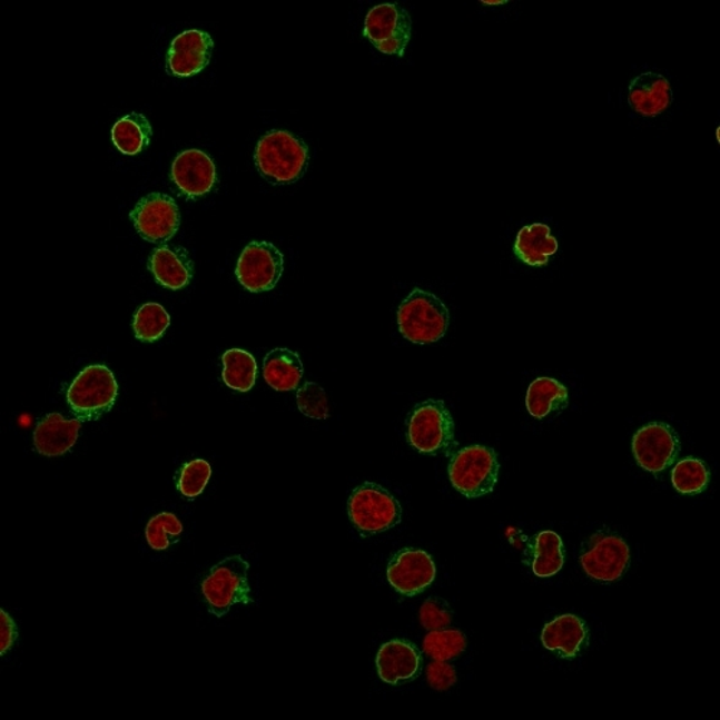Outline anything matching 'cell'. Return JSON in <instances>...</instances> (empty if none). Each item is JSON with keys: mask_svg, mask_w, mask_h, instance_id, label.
I'll return each mask as SVG.
<instances>
[{"mask_svg": "<svg viewBox=\"0 0 720 720\" xmlns=\"http://www.w3.org/2000/svg\"><path fill=\"white\" fill-rule=\"evenodd\" d=\"M254 160L264 179L290 185L300 179L308 165V147L287 130H272L259 139Z\"/></svg>", "mask_w": 720, "mask_h": 720, "instance_id": "obj_1", "label": "cell"}, {"mask_svg": "<svg viewBox=\"0 0 720 720\" xmlns=\"http://www.w3.org/2000/svg\"><path fill=\"white\" fill-rule=\"evenodd\" d=\"M450 312L435 294L414 288L398 308V327L406 341L430 345L445 336Z\"/></svg>", "mask_w": 720, "mask_h": 720, "instance_id": "obj_2", "label": "cell"}, {"mask_svg": "<svg viewBox=\"0 0 720 720\" xmlns=\"http://www.w3.org/2000/svg\"><path fill=\"white\" fill-rule=\"evenodd\" d=\"M117 395L119 384L109 367L91 365L73 379L67 400L78 420L96 421L110 413Z\"/></svg>", "mask_w": 720, "mask_h": 720, "instance_id": "obj_3", "label": "cell"}, {"mask_svg": "<svg viewBox=\"0 0 720 720\" xmlns=\"http://www.w3.org/2000/svg\"><path fill=\"white\" fill-rule=\"evenodd\" d=\"M501 472L497 455L484 445H470L455 453L448 467L450 482L469 499L486 496L496 487Z\"/></svg>", "mask_w": 720, "mask_h": 720, "instance_id": "obj_4", "label": "cell"}, {"mask_svg": "<svg viewBox=\"0 0 720 720\" xmlns=\"http://www.w3.org/2000/svg\"><path fill=\"white\" fill-rule=\"evenodd\" d=\"M248 570L249 563L239 555L229 556L213 568L204 581L203 592L215 617L228 614L235 604H251Z\"/></svg>", "mask_w": 720, "mask_h": 720, "instance_id": "obj_5", "label": "cell"}, {"mask_svg": "<svg viewBox=\"0 0 720 720\" xmlns=\"http://www.w3.org/2000/svg\"><path fill=\"white\" fill-rule=\"evenodd\" d=\"M347 509L352 523L367 535L389 531L403 517L400 502L388 490L369 482L354 490Z\"/></svg>", "mask_w": 720, "mask_h": 720, "instance_id": "obj_6", "label": "cell"}, {"mask_svg": "<svg viewBox=\"0 0 720 720\" xmlns=\"http://www.w3.org/2000/svg\"><path fill=\"white\" fill-rule=\"evenodd\" d=\"M408 441L423 454H438L454 441V421L443 401L430 400L416 406L408 420Z\"/></svg>", "mask_w": 720, "mask_h": 720, "instance_id": "obj_7", "label": "cell"}, {"mask_svg": "<svg viewBox=\"0 0 720 720\" xmlns=\"http://www.w3.org/2000/svg\"><path fill=\"white\" fill-rule=\"evenodd\" d=\"M364 36L379 52L404 57L413 36V21L400 4L382 3L367 12Z\"/></svg>", "mask_w": 720, "mask_h": 720, "instance_id": "obj_8", "label": "cell"}, {"mask_svg": "<svg viewBox=\"0 0 720 720\" xmlns=\"http://www.w3.org/2000/svg\"><path fill=\"white\" fill-rule=\"evenodd\" d=\"M283 272L284 256L280 249L267 241L249 243L235 269L238 282L251 293L272 292L280 282Z\"/></svg>", "mask_w": 720, "mask_h": 720, "instance_id": "obj_9", "label": "cell"}, {"mask_svg": "<svg viewBox=\"0 0 720 720\" xmlns=\"http://www.w3.org/2000/svg\"><path fill=\"white\" fill-rule=\"evenodd\" d=\"M130 218L140 237L154 244L168 243L180 227V213L176 200L159 193L140 199L131 210Z\"/></svg>", "mask_w": 720, "mask_h": 720, "instance_id": "obj_10", "label": "cell"}, {"mask_svg": "<svg viewBox=\"0 0 720 720\" xmlns=\"http://www.w3.org/2000/svg\"><path fill=\"white\" fill-rule=\"evenodd\" d=\"M582 568L592 580L614 582L630 566V548L623 537L614 533H595L590 548L582 553Z\"/></svg>", "mask_w": 720, "mask_h": 720, "instance_id": "obj_11", "label": "cell"}, {"mask_svg": "<svg viewBox=\"0 0 720 720\" xmlns=\"http://www.w3.org/2000/svg\"><path fill=\"white\" fill-rule=\"evenodd\" d=\"M633 453L641 469L659 474L678 458L679 435L668 424L650 423L634 434Z\"/></svg>", "mask_w": 720, "mask_h": 720, "instance_id": "obj_12", "label": "cell"}, {"mask_svg": "<svg viewBox=\"0 0 720 720\" xmlns=\"http://www.w3.org/2000/svg\"><path fill=\"white\" fill-rule=\"evenodd\" d=\"M386 575L395 591L406 596H414L433 584L437 568L427 552L404 550L396 553L394 560L389 562Z\"/></svg>", "mask_w": 720, "mask_h": 720, "instance_id": "obj_13", "label": "cell"}, {"mask_svg": "<svg viewBox=\"0 0 720 720\" xmlns=\"http://www.w3.org/2000/svg\"><path fill=\"white\" fill-rule=\"evenodd\" d=\"M171 180L189 199L200 198L217 184V168L207 154L189 149L176 156L171 165Z\"/></svg>", "mask_w": 720, "mask_h": 720, "instance_id": "obj_14", "label": "cell"}, {"mask_svg": "<svg viewBox=\"0 0 720 720\" xmlns=\"http://www.w3.org/2000/svg\"><path fill=\"white\" fill-rule=\"evenodd\" d=\"M214 41L208 32L190 29L176 37L168 51V71L176 77H193L208 67Z\"/></svg>", "mask_w": 720, "mask_h": 720, "instance_id": "obj_15", "label": "cell"}, {"mask_svg": "<svg viewBox=\"0 0 720 720\" xmlns=\"http://www.w3.org/2000/svg\"><path fill=\"white\" fill-rule=\"evenodd\" d=\"M421 664V654L406 640L388 641L376 655L379 678L388 684H401L415 679L420 674Z\"/></svg>", "mask_w": 720, "mask_h": 720, "instance_id": "obj_16", "label": "cell"}, {"mask_svg": "<svg viewBox=\"0 0 720 720\" xmlns=\"http://www.w3.org/2000/svg\"><path fill=\"white\" fill-rule=\"evenodd\" d=\"M629 101L637 115L658 117L672 105V86L659 72L640 73L630 82Z\"/></svg>", "mask_w": 720, "mask_h": 720, "instance_id": "obj_17", "label": "cell"}, {"mask_svg": "<svg viewBox=\"0 0 720 720\" xmlns=\"http://www.w3.org/2000/svg\"><path fill=\"white\" fill-rule=\"evenodd\" d=\"M81 420H66L61 414H49L39 421L33 444L46 457H60L76 445L81 430Z\"/></svg>", "mask_w": 720, "mask_h": 720, "instance_id": "obj_18", "label": "cell"}, {"mask_svg": "<svg viewBox=\"0 0 720 720\" xmlns=\"http://www.w3.org/2000/svg\"><path fill=\"white\" fill-rule=\"evenodd\" d=\"M149 269L156 282L169 290H180L194 277V262L185 248L160 247L149 258Z\"/></svg>", "mask_w": 720, "mask_h": 720, "instance_id": "obj_19", "label": "cell"}, {"mask_svg": "<svg viewBox=\"0 0 720 720\" xmlns=\"http://www.w3.org/2000/svg\"><path fill=\"white\" fill-rule=\"evenodd\" d=\"M588 641L584 621L574 614H563L551 621L542 631L545 649L556 651L565 659L576 658Z\"/></svg>", "mask_w": 720, "mask_h": 720, "instance_id": "obj_20", "label": "cell"}, {"mask_svg": "<svg viewBox=\"0 0 720 720\" xmlns=\"http://www.w3.org/2000/svg\"><path fill=\"white\" fill-rule=\"evenodd\" d=\"M556 238L551 235V228L542 223L523 227L514 243V256L531 267H543L550 263L558 251Z\"/></svg>", "mask_w": 720, "mask_h": 720, "instance_id": "obj_21", "label": "cell"}, {"mask_svg": "<svg viewBox=\"0 0 720 720\" xmlns=\"http://www.w3.org/2000/svg\"><path fill=\"white\" fill-rule=\"evenodd\" d=\"M263 375L273 389L287 392L298 388L305 375L300 356L286 347H277L264 357Z\"/></svg>", "mask_w": 720, "mask_h": 720, "instance_id": "obj_22", "label": "cell"}, {"mask_svg": "<svg viewBox=\"0 0 720 720\" xmlns=\"http://www.w3.org/2000/svg\"><path fill=\"white\" fill-rule=\"evenodd\" d=\"M568 403H570V392L560 381L537 378L529 386L526 406L533 418L543 420L548 415L560 413Z\"/></svg>", "mask_w": 720, "mask_h": 720, "instance_id": "obj_23", "label": "cell"}, {"mask_svg": "<svg viewBox=\"0 0 720 720\" xmlns=\"http://www.w3.org/2000/svg\"><path fill=\"white\" fill-rule=\"evenodd\" d=\"M151 134L154 130H151L150 121L146 119V116L140 112H131L112 127V144L122 155H139L149 146Z\"/></svg>", "mask_w": 720, "mask_h": 720, "instance_id": "obj_24", "label": "cell"}, {"mask_svg": "<svg viewBox=\"0 0 720 720\" xmlns=\"http://www.w3.org/2000/svg\"><path fill=\"white\" fill-rule=\"evenodd\" d=\"M225 385L238 392H248L256 385L258 366L256 357L244 349H229L223 355Z\"/></svg>", "mask_w": 720, "mask_h": 720, "instance_id": "obj_25", "label": "cell"}, {"mask_svg": "<svg viewBox=\"0 0 720 720\" xmlns=\"http://www.w3.org/2000/svg\"><path fill=\"white\" fill-rule=\"evenodd\" d=\"M563 562H565V556H563L561 536L552 531L537 533L535 551H533V574L539 578L556 575L562 570Z\"/></svg>", "mask_w": 720, "mask_h": 720, "instance_id": "obj_26", "label": "cell"}, {"mask_svg": "<svg viewBox=\"0 0 720 720\" xmlns=\"http://www.w3.org/2000/svg\"><path fill=\"white\" fill-rule=\"evenodd\" d=\"M170 326L169 313L159 303H146L137 308L134 318V329L137 339L141 342L159 341Z\"/></svg>", "mask_w": 720, "mask_h": 720, "instance_id": "obj_27", "label": "cell"}, {"mask_svg": "<svg viewBox=\"0 0 720 720\" xmlns=\"http://www.w3.org/2000/svg\"><path fill=\"white\" fill-rule=\"evenodd\" d=\"M710 472L707 463L702 460L688 457L674 465L672 470V483L675 490L682 494H699L708 489Z\"/></svg>", "mask_w": 720, "mask_h": 720, "instance_id": "obj_28", "label": "cell"}, {"mask_svg": "<svg viewBox=\"0 0 720 720\" xmlns=\"http://www.w3.org/2000/svg\"><path fill=\"white\" fill-rule=\"evenodd\" d=\"M183 522L176 514L164 512L151 517L146 526V539L151 550L165 551L178 542L183 535Z\"/></svg>", "mask_w": 720, "mask_h": 720, "instance_id": "obj_29", "label": "cell"}, {"mask_svg": "<svg viewBox=\"0 0 720 720\" xmlns=\"http://www.w3.org/2000/svg\"><path fill=\"white\" fill-rule=\"evenodd\" d=\"M467 648V640L460 630L430 631L424 640V651L434 660L447 661L457 658Z\"/></svg>", "mask_w": 720, "mask_h": 720, "instance_id": "obj_30", "label": "cell"}, {"mask_svg": "<svg viewBox=\"0 0 720 720\" xmlns=\"http://www.w3.org/2000/svg\"><path fill=\"white\" fill-rule=\"evenodd\" d=\"M210 476H213L210 464L205 462V460H194V462L185 464L183 470H180L178 480L179 492L185 497H188L189 501H194L195 497L203 494Z\"/></svg>", "mask_w": 720, "mask_h": 720, "instance_id": "obj_31", "label": "cell"}, {"mask_svg": "<svg viewBox=\"0 0 720 720\" xmlns=\"http://www.w3.org/2000/svg\"><path fill=\"white\" fill-rule=\"evenodd\" d=\"M297 406L308 418H329V401H327L326 391L315 382H306L297 389Z\"/></svg>", "mask_w": 720, "mask_h": 720, "instance_id": "obj_32", "label": "cell"}, {"mask_svg": "<svg viewBox=\"0 0 720 720\" xmlns=\"http://www.w3.org/2000/svg\"><path fill=\"white\" fill-rule=\"evenodd\" d=\"M453 611L447 602L440 599H428L420 610V621L425 630L437 631L452 624Z\"/></svg>", "mask_w": 720, "mask_h": 720, "instance_id": "obj_33", "label": "cell"}, {"mask_svg": "<svg viewBox=\"0 0 720 720\" xmlns=\"http://www.w3.org/2000/svg\"><path fill=\"white\" fill-rule=\"evenodd\" d=\"M427 678L431 688L440 690V692L453 688L457 682V673H455L453 665L441 660H435L434 663L428 665Z\"/></svg>", "mask_w": 720, "mask_h": 720, "instance_id": "obj_34", "label": "cell"}, {"mask_svg": "<svg viewBox=\"0 0 720 720\" xmlns=\"http://www.w3.org/2000/svg\"><path fill=\"white\" fill-rule=\"evenodd\" d=\"M18 639L17 624L7 611L0 610V654H7Z\"/></svg>", "mask_w": 720, "mask_h": 720, "instance_id": "obj_35", "label": "cell"}, {"mask_svg": "<svg viewBox=\"0 0 720 720\" xmlns=\"http://www.w3.org/2000/svg\"><path fill=\"white\" fill-rule=\"evenodd\" d=\"M483 4H504L506 0H483Z\"/></svg>", "mask_w": 720, "mask_h": 720, "instance_id": "obj_36", "label": "cell"}]
</instances>
